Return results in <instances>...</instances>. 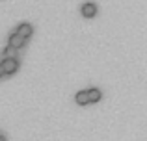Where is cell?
<instances>
[{
  "label": "cell",
  "mask_w": 147,
  "mask_h": 141,
  "mask_svg": "<svg viewBox=\"0 0 147 141\" xmlns=\"http://www.w3.org/2000/svg\"><path fill=\"white\" fill-rule=\"evenodd\" d=\"M82 17H86V19H93L95 15H97V6H95L93 2H88V4H84L82 6Z\"/></svg>",
  "instance_id": "3"
},
{
  "label": "cell",
  "mask_w": 147,
  "mask_h": 141,
  "mask_svg": "<svg viewBox=\"0 0 147 141\" xmlns=\"http://www.w3.org/2000/svg\"><path fill=\"white\" fill-rule=\"evenodd\" d=\"M2 65H4V71H6V76L15 74V72L19 71V61L15 58H4L2 59Z\"/></svg>",
  "instance_id": "1"
},
{
  "label": "cell",
  "mask_w": 147,
  "mask_h": 141,
  "mask_svg": "<svg viewBox=\"0 0 147 141\" xmlns=\"http://www.w3.org/2000/svg\"><path fill=\"white\" fill-rule=\"evenodd\" d=\"M2 76H6V71H4V65H2V61H0V78Z\"/></svg>",
  "instance_id": "8"
},
{
  "label": "cell",
  "mask_w": 147,
  "mask_h": 141,
  "mask_svg": "<svg viewBox=\"0 0 147 141\" xmlns=\"http://www.w3.org/2000/svg\"><path fill=\"white\" fill-rule=\"evenodd\" d=\"M9 45H11V47H15V48H22L26 45V37H22L19 32H13L9 35Z\"/></svg>",
  "instance_id": "2"
},
{
  "label": "cell",
  "mask_w": 147,
  "mask_h": 141,
  "mask_svg": "<svg viewBox=\"0 0 147 141\" xmlns=\"http://www.w3.org/2000/svg\"><path fill=\"white\" fill-rule=\"evenodd\" d=\"M17 50H19V48H15V47H11V45H7V47L2 50V56H4V58H15V56H17Z\"/></svg>",
  "instance_id": "6"
},
{
  "label": "cell",
  "mask_w": 147,
  "mask_h": 141,
  "mask_svg": "<svg viewBox=\"0 0 147 141\" xmlns=\"http://www.w3.org/2000/svg\"><path fill=\"white\" fill-rule=\"evenodd\" d=\"M88 91H90V100H91V102H99V100H100L102 93H100L99 89H88Z\"/></svg>",
  "instance_id": "7"
},
{
  "label": "cell",
  "mask_w": 147,
  "mask_h": 141,
  "mask_svg": "<svg viewBox=\"0 0 147 141\" xmlns=\"http://www.w3.org/2000/svg\"><path fill=\"white\" fill-rule=\"evenodd\" d=\"M75 100H76V104L78 106H86V104H90V91H78L76 93V97H75Z\"/></svg>",
  "instance_id": "5"
},
{
  "label": "cell",
  "mask_w": 147,
  "mask_h": 141,
  "mask_svg": "<svg viewBox=\"0 0 147 141\" xmlns=\"http://www.w3.org/2000/svg\"><path fill=\"white\" fill-rule=\"evenodd\" d=\"M0 141H7L6 138H4V136H0Z\"/></svg>",
  "instance_id": "9"
},
{
  "label": "cell",
  "mask_w": 147,
  "mask_h": 141,
  "mask_svg": "<svg viewBox=\"0 0 147 141\" xmlns=\"http://www.w3.org/2000/svg\"><path fill=\"white\" fill-rule=\"evenodd\" d=\"M17 32L21 33L22 37H26V39H28V37H32V33H34V26L28 24V22H22V24L17 26Z\"/></svg>",
  "instance_id": "4"
}]
</instances>
